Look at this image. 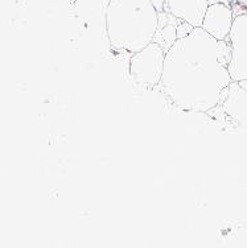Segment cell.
I'll return each mask as SVG.
<instances>
[{
	"mask_svg": "<svg viewBox=\"0 0 247 248\" xmlns=\"http://www.w3.org/2000/svg\"><path fill=\"white\" fill-rule=\"evenodd\" d=\"M230 44L210 36L201 27L177 37L165 52L162 93L184 112H209L218 107L231 83Z\"/></svg>",
	"mask_w": 247,
	"mask_h": 248,
	"instance_id": "cell-1",
	"label": "cell"
},
{
	"mask_svg": "<svg viewBox=\"0 0 247 248\" xmlns=\"http://www.w3.org/2000/svg\"><path fill=\"white\" fill-rule=\"evenodd\" d=\"M160 12L151 0H110L106 14V37L118 53L139 52L155 41Z\"/></svg>",
	"mask_w": 247,
	"mask_h": 248,
	"instance_id": "cell-2",
	"label": "cell"
},
{
	"mask_svg": "<svg viewBox=\"0 0 247 248\" xmlns=\"http://www.w3.org/2000/svg\"><path fill=\"white\" fill-rule=\"evenodd\" d=\"M164 60L165 49L156 41H152L144 49L131 54L129 62L130 77L139 86L148 89L160 86Z\"/></svg>",
	"mask_w": 247,
	"mask_h": 248,
	"instance_id": "cell-3",
	"label": "cell"
},
{
	"mask_svg": "<svg viewBox=\"0 0 247 248\" xmlns=\"http://www.w3.org/2000/svg\"><path fill=\"white\" fill-rule=\"evenodd\" d=\"M228 41L230 44L229 73L231 81L247 83V14L234 17Z\"/></svg>",
	"mask_w": 247,
	"mask_h": 248,
	"instance_id": "cell-4",
	"label": "cell"
},
{
	"mask_svg": "<svg viewBox=\"0 0 247 248\" xmlns=\"http://www.w3.org/2000/svg\"><path fill=\"white\" fill-rule=\"evenodd\" d=\"M218 106L234 125L247 129V87L245 82L231 81Z\"/></svg>",
	"mask_w": 247,
	"mask_h": 248,
	"instance_id": "cell-5",
	"label": "cell"
},
{
	"mask_svg": "<svg viewBox=\"0 0 247 248\" xmlns=\"http://www.w3.org/2000/svg\"><path fill=\"white\" fill-rule=\"evenodd\" d=\"M110 0H76V12L89 34L106 36V14ZM107 38V37H106Z\"/></svg>",
	"mask_w": 247,
	"mask_h": 248,
	"instance_id": "cell-6",
	"label": "cell"
},
{
	"mask_svg": "<svg viewBox=\"0 0 247 248\" xmlns=\"http://www.w3.org/2000/svg\"><path fill=\"white\" fill-rule=\"evenodd\" d=\"M233 21L234 15L231 8L226 3L215 1V3H210L208 7L201 28L205 29L214 38L224 41L228 40Z\"/></svg>",
	"mask_w": 247,
	"mask_h": 248,
	"instance_id": "cell-7",
	"label": "cell"
},
{
	"mask_svg": "<svg viewBox=\"0 0 247 248\" xmlns=\"http://www.w3.org/2000/svg\"><path fill=\"white\" fill-rule=\"evenodd\" d=\"M209 4V0H165L164 11L190 28H197L202 24Z\"/></svg>",
	"mask_w": 247,
	"mask_h": 248,
	"instance_id": "cell-8",
	"label": "cell"
},
{
	"mask_svg": "<svg viewBox=\"0 0 247 248\" xmlns=\"http://www.w3.org/2000/svg\"><path fill=\"white\" fill-rule=\"evenodd\" d=\"M152 4L156 7V10L162 14L164 12V8H165V0H151Z\"/></svg>",
	"mask_w": 247,
	"mask_h": 248,
	"instance_id": "cell-9",
	"label": "cell"
}]
</instances>
